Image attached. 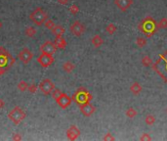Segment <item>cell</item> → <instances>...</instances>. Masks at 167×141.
<instances>
[{
    "instance_id": "8fae6325",
    "label": "cell",
    "mask_w": 167,
    "mask_h": 141,
    "mask_svg": "<svg viewBox=\"0 0 167 141\" xmlns=\"http://www.w3.org/2000/svg\"><path fill=\"white\" fill-rule=\"evenodd\" d=\"M57 46L55 45V43H53L52 41H46L44 42L41 46H40V51L41 53L44 54H48V55H54L57 51Z\"/></svg>"
},
{
    "instance_id": "7402d4cb",
    "label": "cell",
    "mask_w": 167,
    "mask_h": 141,
    "mask_svg": "<svg viewBox=\"0 0 167 141\" xmlns=\"http://www.w3.org/2000/svg\"><path fill=\"white\" fill-rule=\"evenodd\" d=\"M142 64H143L144 67H151V66H153V61H151L150 56L145 55V56L142 58Z\"/></svg>"
},
{
    "instance_id": "74e56055",
    "label": "cell",
    "mask_w": 167,
    "mask_h": 141,
    "mask_svg": "<svg viewBox=\"0 0 167 141\" xmlns=\"http://www.w3.org/2000/svg\"><path fill=\"white\" fill-rule=\"evenodd\" d=\"M1 28H2V22L0 21V29H1Z\"/></svg>"
},
{
    "instance_id": "603a6c76",
    "label": "cell",
    "mask_w": 167,
    "mask_h": 141,
    "mask_svg": "<svg viewBox=\"0 0 167 141\" xmlns=\"http://www.w3.org/2000/svg\"><path fill=\"white\" fill-rule=\"evenodd\" d=\"M24 33L27 37H33L34 35L36 34V29H34L33 27H27L24 31Z\"/></svg>"
},
{
    "instance_id": "9a60e30c",
    "label": "cell",
    "mask_w": 167,
    "mask_h": 141,
    "mask_svg": "<svg viewBox=\"0 0 167 141\" xmlns=\"http://www.w3.org/2000/svg\"><path fill=\"white\" fill-rule=\"evenodd\" d=\"M114 4L120 11L126 12L133 4V0H114Z\"/></svg>"
},
{
    "instance_id": "4fadbf2b",
    "label": "cell",
    "mask_w": 167,
    "mask_h": 141,
    "mask_svg": "<svg viewBox=\"0 0 167 141\" xmlns=\"http://www.w3.org/2000/svg\"><path fill=\"white\" fill-rule=\"evenodd\" d=\"M80 136V130L76 125H71L67 130V137L68 140L74 141Z\"/></svg>"
},
{
    "instance_id": "836d02e7",
    "label": "cell",
    "mask_w": 167,
    "mask_h": 141,
    "mask_svg": "<svg viewBox=\"0 0 167 141\" xmlns=\"http://www.w3.org/2000/svg\"><path fill=\"white\" fill-rule=\"evenodd\" d=\"M141 141H151V136H150L149 133H143L141 135V137L139 138Z\"/></svg>"
},
{
    "instance_id": "1f68e13d",
    "label": "cell",
    "mask_w": 167,
    "mask_h": 141,
    "mask_svg": "<svg viewBox=\"0 0 167 141\" xmlns=\"http://www.w3.org/2000/svg\"><path fill=\"white\" fill-rule=\"evenodd\" d=\"M37 89H38V86L35 83H31V85H28V88H27V90L31 93H35L37 91Z\"/></svg>"
},
{
    "instance_id": "d4e9b609",
    "label": "cell",
    "mask_w": 167,
    "mask_h": 141,
    "mask_svg": "<svg viewBox=\"0 0 167 141\" xmlns=\"http://www.w3.org/2000/svg\"><path fill=\"white\" fill-rule=\"evenodd\" d=\"M17 87H18V89L20 90V91H22V92H24L26 90H27V88H28V84L24 82V80H21L19 83H18V85H17Z\"/></svg>"
},
{
    "instance_id": "d590c367",
    "label": "cell",
    "mask_w": 167,
    "mask_h": 141,
    "mask_svg": "<svg viewBox=\"0 0 167 141\" xmlns=\"http://www.w3.org/2000/svg\"><path fill=\"white\" fill-rule=\"evenodd\" d=\"M58 3L61 5H67L68 3V0H58Z\"/></svg>"
},
{
    "instance_id": "f1b7e54d",
    "label": "cell",
    "mask_w": 167,
    "mask_h": 141,
    "mask_svg": "<svg viewBox=\"0 0 167 141\" xmlns=\"http://www.w3.org/2000/svg\"><path fill=\"white\" fill-rule=\"evenodd\" d=\"M55 23H54L52 20H47V21L44 23V27H45L46 29H50V31H52V29L55 28Z\"/></svg>"
},
{
    "instance_id": "5b68a950",
    "label": "cell",
    "mask_w": 167,
    "mask_h": 141,
    "mask_svg": "<svg viewBox=\"0 0 167 141\" xmlns=\"http://www.w3.org/2000/svg\"><path fill=\"white\" fill-rule=\"evenodd\" d=\"M29 19L37 26H42L48 20V15L41 7H38L29 15Z\"/></svg>"
},
{
    "instance_id": "d6a6232c",
    "label": "cell",
    "mask_w": 167,
    "mask_h": 141,
    "mask_svg": "<svg viewBox=\"0 0 167 141\" xmlns=\"http://www.w3.org/2000/svg\"><path fill=\"white\" fill-rule=\"evenodd\" d=\"M103 140H105V141H114V140H115V138L111 133L107 132V134H105V136L103 137Z\"/></svg>"
},
{
    "instance_id": "4316f807",
    "label": "cell",
    "mask_w": 167,
    "mask_h": 141,
    "mask_svg": "<svg viewBox=\"0 0 167 141\" xmlns=\"http://www.w3.org/2000/svg\"><path fill=\"white\" fill-rule=\"evenodd\" d=\"M136 44L137 46L140 47V48H143L144 46L147 45V39L145 37H138L136 39Z\"/></svg>"
},
{
    "instance_id": "e575fe53",
    "label": "cell",
    "mask_w": 167,
    "mask_h": 141,
    "mask_svg": "<svg viewBox=\"0 0 167 141\" xmlns=\"http://www.w3.org/2000/svg\"><path fill=\"white\" fill-rule=\"evenodd\" d=\"M12 139L15 140V141H20V140L23 139V137L21 136V134H20V133H15L12 136Z\"/></svg>"
},
{
    "instance_id": "8d00e7d4",
    "label": "cell",
    "mask_w": 167,
    "mask_h": 141,
    "mask_svg": "<svg viewBox=\"0 0 167 141\" xmlns=\"http://www.w3.org/2000/svg\"><path fill=\"white\" fill-rule=\"evenodd\" d=\"M5 106V101L3 99H0V109H3Z\"/></svg>"
},
{
    "instance_id": "3957f363",
    "label": "cell",
    "mask_w": 167,
    "mask_h": 141,
    "mask_svg": "<svg viewBox=\"0 0 167 141\" xmlns=\"http://www.w3.org/2000/svg\"><path fill=\"white\" fill-rule=\"evenodd\" d=\"M139 29L147 37H151L158 31V24L151 17H147L139 25Z\"/></svg>"
},
{
    "instance_id": "e0dca14e",
    "label": "cell",
    "mask_w": 167,
    "mask_h": 141,
    "mask_svg": "<svg viewBox=\"0 0 167 141\" xmlns=\"http://www.w3.org/2000/svg\"><path fill=\"white\" fill-rule=\"evenodd\" d=\"M142 90H143V87H142V85L137 82H133L130 85V91L134 95H139L142 92Z\"/></svg>"
},
{
    "instance_id": "ffe728a7",
    "label": "cell",
    "mask_w": 167,
    "mask_h": 141,
    "mask_svg": "<svg viewBox=\"0 0 167 141\" xmlns=\"http://www.w3.org/2000/svg\"><path fill=\"white\" fill-rule=\"evenodd\" d=\"M75 66L73 65V63L70 62V61H67V62H65L63 64V70H65V72L68 73V74H71L73 70H74Z\"/></svg>"
},
{
    "instance_id": "277c9868",
    "label": "cell",
    "mask_w": 167,
    "mask_h": 141,
    "mask_svg": "<svg viewBox=\"0 0 167 141\" xmlns=\"http://www.w3.org/2000/svg\"><path fill=\"white\" fill-rule=\"evenodd\" d=\"M71 99H72V101H74L78 106H81L85 103L91 102V100L93 99V96L84 87H79L74 92V94L72 95Z\"/></svg>"
},
{
    "instance_id": "6da1fadb",
    "label": "cell",
    "mask_w": 167,
    "mask_h": 141,
    "mask_svg": "<svg viewBox=\"0 0 167 141\" xmlns=\"http://www.w3.org/2000/svg\"><path fill=\"white\" fill-rule=\"evenodd\" d=\"M153 69L159 77L167 83V50L159 55V58L153 64Z\"/></svg>"
},
{
    "instance_id": "4dcf8cb0",
    "label": "cell",
    "mask_w": 167,
    "mask_h": 141,
    "mask_svg": "<svg viewBox=\"0 0 167 141\" xmlns=\"http://www.w3.org/2000/svg\"><path fill=\"white\" fill-rule=\"evenodd\" d=\"M70 12H71L72 15H76L78 12H79V7H78L77 5L73 4V5H71V8H70Z\"/></svg>"
},
{
    "instance_id": "2e32d148",
    "label": "cell",
    "mask_w": 167,
    "mask_h": 141,
    "mask_svg": "<svg viewBox=\"0 0 167 141\" xmlns=\"http://www.w3.org/2000/svg\"><path fill=\"white\" fill-rule=\"evenodd\" d=\"M54 43H55L57 48H59V49H65L67 45V40L63 36H56L55 40H54Z\"/></svg>"
},
{
    "instance_id": "ba28073f",
    "label": "cell",
    "mask_w": 167,
    "mask_h": 141,
    "mask_svg": "<svg viewBox=\"0 0 167 141\" xmlns=\"http://www.w3.org/2000/svg\"><path fill=\"white\" fill-rule=\"evenodd\" d=\"M70 31L73 35H74V36L79 37L85 32V27L80 21H74L71 25Z\"/></svg>"
},
{
    "instance_id": "30bf717a",
    "label": "cell",
    "mask_w": 167,
    "mask_h": 141,
    "mask_svg": "<svg viewBox=\"0 0 167 141\" xmlns=\"http://www.w3.org/2000/svg\"><path fill=\"white\" fill-rule=\"evenodd\" d=\"M18 57L20 59V61L23 62L24 64H28L33 58V53L28 48H23L21 51H20Z\"/></svg>"
},
{
    "instance_id": "5bb4252c",
    "label": "cell",
    "mask_w": 167,
    "mask_h": 141,
    "mask_svg": "<svg viewBox=\"0 0 167 141\" xmlns=\"http://www.w3.org/2000/svg\"><path fill=\"white\" fill-rule=\"evenodd\" d=\"M79 108H80V111H81L82 115L85 116V117H91V116L94 114L95 111H96L95 107L90 102L85 103V104L79 106Z\"/></svg>"
},
{
    "instance_id": "7c38bea8",
    "label": "cell",
    "mask_w": 167,
    "mask_h": 141,
    "mask_svg": "<svg viewBox=\"0 0 167 141\" xmlns=\"http://www.w3.org/2000/svg\"><path fill=\"white\" fill-rule=\"evenodd\" d=\"M71 101H72V99L68 96V95H67L66 93H63V92L60 95V97L56 100L57 104L60 106L62 109H67L70 107L71 104Z\"/></svg>"
},
{
    "instance_id": "83f0119b",
    "label": "cell",
    "mask_w": 167,
    "mask_h": 141,
    "mask_svg": "<svg viewBox=\"0 0 167 141\" xmlns=\"http://www.w3.org/2000/svg\"><path fill=\"white\" fill-rule=\"evenodd\" d=\"M158 29H167V18H162L158 24Z\"/></svg>"
},
{
    "instance_id": "8992f818",
    "label": "cell",
    "mask_w": 167,
    "mask_h": 141,
    "mask_svg": "<svg viewBox=\"0 0 167 141\" xmlns=\"http://www.w3.org/2000/svg\"><path fill=\"white\" fill-rule=\"evenodd\" d=\"M26 117H27L26 112H24L21 107H19V106L12 109L8 114L9 120H12L15 124H20L24 119H26Z\"/></svg>"
},
{
    "instance_id": "484cf974",
    "label": "cell",
    "mask_w": 167,
    "mask_h": 141,
    "mask_svg": "<svg viewBox=\"0 0 167 141\" xmlns=\"http://www.w3.org/2000/svg\"><path fill=\"white\" fill-rule=\"evenodd\" d=\"M116 31H117V28L115 27V25H114V24H109V25H107V26L106 27V32H107V33H110V34H114V33H115Z\"/></svg>"
},
{
    "instance_id": "7a4b0ae2",
    "label": "cell",
    "mask_w": 167,
    "mask_h": 141,
    "mask_svg": "<svg viewBox=\"0 0 167 141\" xmlns=\"http://www.w3.org/2000/svg\"><path fill=\"white\" fill-rule=\"evenodd\" d=\"M15 64V59L4 47H0V75L7 73Z\"/></svg>"
},
{
    "instance_id": "f35d334b",
    "label": "cell",
    "mask_w": 167,
    "mask_h": 141,
    "mask_svg": "<svg viewBox=\"0 0 167 141\" xmlns=\"http://www.w3.org/2000/svg\"><path fill=\"white\" fill-rule=\"evenodd\" d=\"M166 114H167V108H166Z\"/></svg>"
},
{
    "instance_id": "52a82bcc",
    "label": "cell",
    "mask_w": 167,
    "mask_h": 141,
    "mask_svg": "<svg viewBox=\"0 0 167 141\" xmlns=\"http://www.w3.org/2000/svg\"><path fill=\"white\" fill-rule=\"evenodd\" d=\"M39 89H40V91L43 93V94H45V95H49V94H51L52 91L54 89H55V84H54L52 82V80L51 79H49V78H45V79H43L41 80V82L39 83Z\"/></svg>"
},
{
    "instance_id": "ac0fdd59",
    "label": "cell",
    "mask_w": 167,
    "mask_h": 141,
    "mask_svg": "<svg viewBox=\"0 0 167 141\" xmlns=\"http://www.w3.org/2000/svg\"><path fill=\"white\" fill-rule=\"evenodd\" d=\"M91 42H92L93 46H94V47H96V48H99L100 46H102L103 43H104V39L102 38L101 35H99V34H96V35H94V36L92 37V39H91Z\"/></svg>"
},
{
    "instance_id": "cb8c5ba5",
    "label": "cell",
    "mask_w": 167,
    "mask_h": 141,
    "mask_svg": "<svg viewBox=\"0 0 167 141\" xmlns=\"http://www.w3.org/2000/svg\"><path fill=\"white\" fill-rule=\"evenodd\" d=\"M145 123L148 125H153L155 123V117L154 115H147L145 118Z\"/></svg>"
},
{
    "instance_id": "d6986e66",
    "label": "cell",
    "mask_w": 167,
    "mask_h": 141,
    "mask_svg": "<svg viewBox=\"0 0 167 141\" xmlns=\"http://www.w3.org/2000/svg\"><path fill=\"white\" fill-rule=\"evenodd\" d=\"M65 29H64V27L62 26H55V28H54L52 29V33L55 35V36H63V34L65 33Z\"/></svg>"
},
{
    "instance_id": "9c48e42d",
    "label": "cell",
    "mask_w": 167,
    "mask_h": 141,
    "mask_svg": "<svg viewBox=\"0 0 167 141\" xmlns=\"http://www.w3.org/2000/svg\"><path fill=\"white\" fill-rule=\"evenodd\" d=\"M37 62L42 68H49L54 63V57L53 55L41 53V55H39L37 58Z\"/></svg>"
},
{
    "instance_id": "f546056e",
    "label": "cell",
    "mask_w": 167,
    "mask_h": 141,
    "mask_svg": "<svg viewBox=\"0 0 167 141\" xmlns=\"http://www.w3.org/2000/svg\"><path fill=\"white\" fill-rule=\"evenodd\" d=\"M62 94V91L60 89H57V88H55L52 91V93H51V95H52V97H53V99H55V100H57L59 97H60V95Z\"/></svg>"
},
{
    "instance_id": "44dd1931",
    "label": "cell",
    "mask_w": 167,
    "mask_h": 141,
    "mask_svg": "<svg viewBox=\"0 0 167 141\" xmlns=\"http://www.w3.org/2000/svg\"><path fill=\"white\" fill-rule=\"evenodd\" d=\"M137 111L133 108V107H130L126 110V112H125V115H126V117H128L129 119H133L135 118L136 116H137Z\"/></svg>"
}]
</instances>
